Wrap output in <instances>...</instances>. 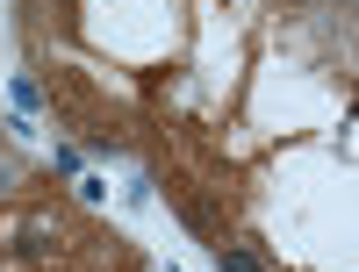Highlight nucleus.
<instances>
[{"mask_svg": "<svg viewBox=\"0 0 359 272\" xmlns=\"http://www.w3.org/2000/svg\"><path fill=\"white\" fill-rule=\"evenodd\" d=\"M57 244H65L57 215H22V222L8 229V251H15L22 265H43V258H57Z\"/></svg>", "mask_w": 359, "mask_h": 272, "instance_id": "f257e3e1", "label": "nucleus"}, {"mask_svg": "<svg viewBox=\"0 0 359 272\" xmlns=\"http://www.w3.org/2000/svg\"><path fill=\"white\" fill-rule=\"evenodd\" d=\"M216 265H223V272H266L259 244H223V236H216Z\"/></svg>", "mask_w": 359, "mask_h": 272, "instance_id": "f03ea898", "label": "nucleus"}, {"mask_svg": "<svg viewBox=\"0 0 359 272\" xmlns=\"http://www.w3.org/2000/svg\"><path fill=\"white\" fill-rule=\"evenodd\" d=\"M8 94H15V108H22V115H36V108H43V86L29 79V72H15V79H8Z\"/></svg>", "mask_w": 359, "mask_h": 272, "instance_id": "7ed1b4c3", "label": "nucleus"}, {"mask_svg": "<svg viewBox=\"0 0 359 272\" xmlns=\"http://www.w3.org/2000/svg\"><path fill=\"white\" fill-rule=\"evenodd\" d=\"M0 194H15V165L8 158H0Z\"/></svg>", "mask_w": 359, "mask_h": 272, "instance_id": "20e7f679", "label": "nucleus"}]
</instances>
